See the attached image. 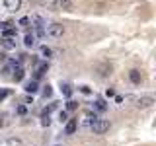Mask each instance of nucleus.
Masks as SVG:
<instances>
[{
	"mask_svg": "<svg viewBox=\"0 0 156 146\" xmlns=\"http://www.w3.org/2000/svg\"><path fill=\"white\" fill-rule=\"evenodd\" d=\"M16 113H18V115H26V113H27V107H26V105H18V107H16Z\"/></svg>",
	"mask_w": 156,
	"mask_h": 146,
	"instance_id": "nucleus-19",
	"label": "nucleus"
},
{
	"mask_svg": "<svg viewBox=\"0 0 156 146\" xmlns=\"http://www.w3.org/2000/svg\"><path fill=\"white\" fill-rule=\"evenodd\" d=\"M55 146H61V144H55Z\"/></svg>",
	"mask_w": 156,
	"mask_h": 146,
	"instance_id": "nucleus-29",
	"label": "nucleus"
},
{
	"mask_svg": "<svg viewBox=\"0 0 156 146\" xmlns=\"http://www.w3.org/2000/svg\"><path fill=\"white\" fill-rule=\"evenodd\" d=\"M23 76H26L23 68H22V66H18L16 70H14V80H16V82H20V80H23Z\"/></svg>",
	"mask_w": 156,
	"mask_h": 146,
	"instance_id": "nucleus-12",
	"label": "nucleus"
},
{
	"mask_svg": "<svg viewBox=\"0 0 156 146\" xmlns=\"http://www.w3.org/2000/svg\"><path fill=\"white\" fill-rule=\"evenodd\" d=\"M58 121H61V123H66V121H68V113H66V111H61V113H58Z\"/></svg>",
	"mask_w": 156,
	"mask_h": 146,
	"instance_id": "nucleus-20",
	"label": "nucleus"
},
{
	"mask_svg": "<svg viewBox=\"0 0 156 146\" xmlns=\"http://www.w3.org/2000/svg\"><path fill=\"white\" fill-rule=\"evenodd\" d=\"M6 96H8V90H0V99H4Z\"/></svg>",
	"mask_w": 156,
	"mask_h": 146,
	"instance_id": "nucleus-25",
	"label": "nucleus"
},
{
	"mask_svg": "<svg viewBox=\"0 0 156 146\" xmlns=\"http://www.w3.org/2000/svg\"><path fill=\"white\" fill-rule=\"evenodd\" d=\"M51 96H53V88L47 84L45 88H43V97H51Z\"/></svg>",
	"mask_w": 156,
	"mask_h": 146,
	"instance_id": "nucleus-15",
	"label": "nucleus"
},
{
	"mask_svg": "<svg viewBox=\"0 0 156 146\" xmlns=\"http://www.w3.org/2000/svg\"><path fill=\"white\" fill-rule=\"evenodd\" d=\"M76 129H78V121L76 119H68L66 121V127H65V133L66 134H74Z\"/></svg>",
	"mask_w": 156,
	"mask_h": 146,
	"instance_id": "nucleus-5",
	"label": "nucleus"
},
{
	"mask_svg": "<svg viewBox=\"0 0 156 146\" xmlns=\"http://www.w3.org/2000/svg\"><path fill=\"white\" fill-rule=\"evenodd\" d=\"M115 103H123V97H121V96H115Z\"/></svg>",
	"mask_w": 156,
	"mask_h": 146,
	"instance_id": "nucleus-27",
	"label": "nucleus"
},
{
	"mask_svg": "<svg viewBox=\"0 0 156 146\" xmlns=\"http://www.w3.org/2000/svg\"><path fill=\"white\" fill-rule=\"evenodd\" d=\"M29 23H31L33 27H41L43 26V18L41 16H33V18H29Z\"/></svg>",
	"mask_w": 156,
	"mask_h": 146,
	"instance_id": "nucleus-13",
	"label": "nucleus"
},
{
	"mask_svg": "<svg viewBox=\"0 0 156 146\" xmlns=\"http://www.w3.org/2000/svg\"><path fill=\"white\" fill-rule=\"evenodd\" d=\"M154 103V97L152 96H143L136 99V107H140V109H146V107H150Z\"/></svg>",
	"mask_w": 156,
	"mask_h": 146,
	"instance_id": "nucleus-3",
	"label": "nucleus"
},
{
	"mask_svg": "<svg viewBox=\"0 0 156 146\" xmlns=\"http://www.w3.org/2000/svg\"><path fill=\"white\" fill-rule=\"evenodd\" d=\"M0 127H2V119H0Z\"/></svg>",
	"mask_w": 156,
	"mask_h": 146,
	"instance_id": "nucleus-28",
	"label": "nucleus"
},
{
	"mask_svg": "<svg viewBox=\"0 0 156 146\" xmlns=\"http://www.w3.org/2000/svg\"><path fill=\"white\" fill-rule=\"evenodd\" d=\"M76 107H78L76 101H72V99H68V101H66V109H68V111H74Z\"/></svg>",
	"mask_w": 156,
	"mask_h": 146,
	"instance_id": "nucleus-17",
	"label": "nucleus"
},
{
	"mask_svg": "<svg viewBox=\"0 0 156 146\" xmlns=\"http://www.w3.org/2000/svg\"><path fill=\"white\" fill-rule=\"evenodd\" d=\"M41 125H43V127H49V125H51V119H49V115L43 113V117H41Z\"/></svg>",
	"mask_w": 156,
	"mask_h": 146,
	"instance_id": "nucleus-21",
	"label": "nucleus"
},
{
	"mask_svg": "<svg viewBox=\"0 0 156 146\" xmlns=\"http://www.w3.org/2000/svg\"><path fill=\"white\" fill-rule=\"evenodd\" d=\"M80 90H82V94H90V88H88V86H82Z\"/></svg>",
	"mask_w": 156,
	"mask_h": 146,
	"instance_id": "nucleus-26",
	"label": "nucleus"
},
{
	"mask_svg": "<svg viewBox=\"0 0 156 146\" xmlns=\"http://www.w3.org/2000/svg\"><path fill=\"white\" fill-rule=\"evenodd\" d=\"M20 6H22V0H4V8L8 12H16L20 10Z\"/></svg>",
	"mask_w": 156,
	"mask_h": 146,
	"instance_id": "nucleus-4",
	"label": "nucleus"
},
{
	"mask_svg": "<svg viewBox=\"0 0 156 146\" xmlns=\"http://www.w3.org/2000/svg\"><path fill=\"white\" fill-rule=\"evenodd\" d=\"M20 26H23V27L29 26V18H22V19H20Z\"/></svg>",
	"mask_w": 156,
	"mask_h": 146,
	"instance_id": "nucleus-23",
	"label": "nucleus"
},
{
	"mask_svg": "<svg viewBox=\"0 0 156 146\" xmlns=\"http://www.w3.org/2000/svg\"><path fill=\"white\" fill-rule=\"evenodd\" d=\"M105 96H107V97H113V96H115V90H111V88H109V90L105 92Z\"/></svg>",
	"mask_w": 156,
	"mask_h": 146,
	"instance_id": "nucleus-24",
	"label": "nucleus"
},
{
	"mask_svg": "<svg viewBox=\"0 0 156 146\" xmlns=\"http://www.w3.org/2000/svg\"><path fill=\"white\" fill-rule=\"evenodd\" d=\"M2 35L4 37H16V27H12V23L6 27H2Z\"/></svg>",
	"mask_w": 156,
	"mask_h": 146,
	"instance_id": "nucleus-8",
	"label": "nucleus"
},
{
	"mask_svg": "<svg viewBox=\"0 0 156 146\" xmlns=\"http://www.w3.org/2000/svg\"><path fill=\"white\" fill-rule=\"evenodd\" d=\"M0 45L6 49V51H12V49H16V39L14 37H4L2 41H0Z\"/></svg>",
	"mask_w": 156,
	"mask_h": 146,
	"instance_id": "nucleus-6",
	"label": "nucleus"
},
{
	"mask_svg": "<svg viewBox=\"0 0 156 146\" xmlns=\"http://www.w3.org/2000/svg\"><path fill=\"white\" fill-rule=\"evenodd\" d=\"M45 33L49 37H55V39H58V37H62V33H65V27L61 26V23H51L47 29H45Z\"/></svg>",
	"mask_w": 156,
	"mask_h": 146,
	"instance_id": "nucleus-2",
	"label": "nucleus"
},
{
	"mask_svg": "<svg viewBox=\"0 0 156 146\" xmlns=\"http://www.w3.org/2000/svg\"><path fill=\"white\" fill-rule=\"evenodd\" d=\"M26 92H27V94H35V92H37V80L26 82Z\"/></svg>",
	"mask_w": 156,
	"mask_h": 146,
	"instance_id": "nucleus-9",
	"label": "nucleus"
},
{
	"mask_svg": "<svg viewBox=\"0 0 156 146\" xmlns=\"http://www.w3.org/2000/svg\"><path fill=\"white\" fill-rule=\"evenodd\" d=\"M39 53H41L43 58H51V55H53L51 47H47V45H41V47H39Z\"/></svg>",
	"mask_w": 156,
	"mask_h": 146,
	"instance_id": "nucleus-10",
	"label": "nucleus"
},
{
	"mask_svg": "<svg viewBox=\"0 0 156 146\" xmlns=\"http://www.w3.org/2000/svg\"><path fill=\"white\" fill-rule=\"evenodd\" d=\"M35 43H37L35 33H26V37H23V45H26V47H35Z\"/></svg>",
	"mask_w": 156,
	"mask_h": 146,
	"instance_id": "nucleus-7",
	"label": "nucleus"
},
{
	"mask_svg": "<svg viewBox=\"0 0 156 146\" xmlns=\"http://www.w3.org/2000/svg\"><path fill=\"white\" fill-rule=\"evenodd\" d=\"M96 109L98 111H104V109H107V103H105V101H101V99L96 101Z\"/></svg>",
	"mask_w": 156,
	"mask_h": 146,
	"instance_id": "nucleus-18",
	"label": "nucleus"
},
{
	"mask_svg": "<svg viewBox=\"0 0 156 146\" xmlns=\"http://www.w3.org/2000/svg\"><path fill=\"white\" fill-rule=\"evenodd\" d=\"M8 146H22V140L20 138H8Z\"/></svg>",
	"mask_w": 156,
	"mask_h": 146,
	"instance_id": "nucleus-16",
	"label": "nucleus"
},
{
	"mask_svg": "<svg viewBox=\"0 0 156 146\" xmlns=\"http://www.w3.org/2000/svg\"><path fill=\"white\" fill-rule=\"evenodd\" d=\"M61 92H62V96H65V97H70V96H72L70 84H66V82H65V84H61Z\"/></svg>",
	"mask_w": 156,
	"mask_h": 146,
	"instance_id": "nucleus-11",
	"label": "nucleus"
},
{
	"mask_svg": "<svg viewBox=\"0 0 156 146\" xmlns=\"http://www.w3.org/2000/svg\"><path fill=\"white\" fill-rule=\"evenodd\" d=\"M129 78H131V82H133V84H139V82H140L139 70H131V72H129Z\"/></svg>",
	"mask_w": 156,
	"mask_h": 146,
	"instance_id": "nucleus-14",
	"label": "nucleus"
},
{
	"mask_svg": "<svg viewBox=\"0 0 156 146\" xmlns=\"http://www.w3.org/2000/svg\"><path fill=\"white\" fill-rule=\"evenodd\" d=\"M109 127H111V123L107 119H96L94 123L90 125V130L94 134H104V133H107L109 130Z\"/></svg>",
	"mask_w": 156,
	"mask_h": 146,
	"instance_id": "nucleus-1",
	"label": "nucleus"
},
{
	"mask_svg": "<svg viewBox=\"0 0 156 146\" xmlns=\"http://www.w3.org/2000/svg\"><path fill=\"white\" fill-rule=\"evenodd\" d=\"M58 6H61V8H72V4H70V0H61Z\"/></svg>",
	"mask_w": 156,
	"mask_h": 146,
	"instance_id": "nucleus-22",
	"label": "nucleus"
}]
</instances>
